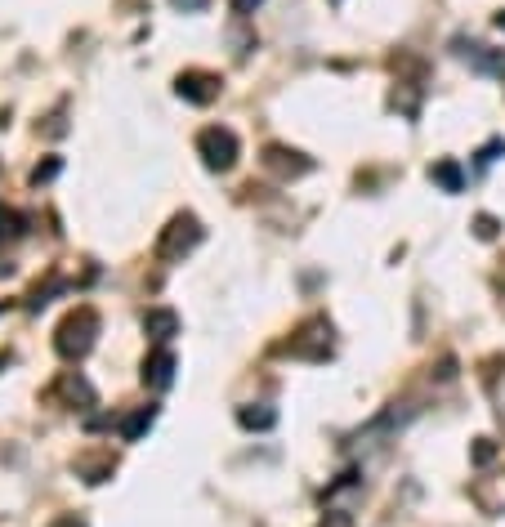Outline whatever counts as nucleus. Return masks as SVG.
<instances>
[{
	"label": "nucleus",
	"instance_id": "f257e3e1",
	"mask_svg": "<svg viewBox=\"0 0 505 527\" xmlns=\"http://www.w3.org/2000/svg\"><path fill=\"white\" fill-rule=\"evenodd\" d=\"M94 340H99V309L76 304L68 318L59 322V331H54V353L68 358V362H81L85 353L94 349Z\"/></svg>",
	"mask_w": 505,
	"mask_h": 527
},
{
	"label": "nucleus",
	"instance_id": "f03ea898",
	"mask_svg": "<svg viewBox=\"0 0 505 527\" xmlns=\"http://www.w3.org/2000/svg\"><path fill=\"white\" fill-rule=\"evenodd\" d=\"M202 237H206L202 219H197L193 210H184V215H175L166 228H161V237H157V260L161 264H179L184 255H193L197 246H202Z\"/></svg>",
	"mask_w": 505,
	"mask_h": 527
},
{
	"label": "nucleus",
	"instance_id": "7ed1b4c3",
	"mask_svg": "<svg viewBox=\"0 0 505 527\" xmlns=\"http://www.w3.org/2000/svg\"><path fill=\"white\" fill-rule=\"evenodd\" d=\"M197 157H202V166L211 175H228L237 166V157H242V143L228 126H206L197 134Z\"/></svg>",
	"mask_w": 505,
	"mask_h": 527
},
{
	"label": "nucleus",
	"instance_id": "20e7f679",
	"mask_svg": "<svg viewBox=\"0 0 505 527\" xmlns=\"http://www.w3.org/2000/svg\"><path fill=\"white\" fill-rule=\"evenodd\" d=\"M278 353H291V358H304V362H327L331 358V322L309 318L287 344H278Z\"/></svg>",
	"mask_w": 505,
	"mask_h": 527
},
{
	"label": "nucleus",
	"instance_id": "39448f33",
	"mask_svg": "<svg viewBox=\"0 0 505 527\" xmlns=\"http://www.w3.org/2000/svg\"><path fill=\"white\" fill-rule=\"evenodd\" d=\"M362 496V478L358 474H340L336 483L327 487V519L322 527H349L354 523V501Z\"/></svg>",
	"mask_w": 505,
	"mask_h": 527
},
{
	"label": "nucleus",
	"instance_id": "423d86ee",
	"mask_svg": "<svg viewBox=\"0 0 505 527\" xmlns=\"http://www.w3.org/2000/svg\"><path fill=\"white\" fill-rule=\"evenodd\" d=\"M219 90H224V81H219L215 72H202V67H188V72L175 76V94H179L184 103H197V108L215 103Z\"/></svg>",
	"mask_w": 505,
	"mask_h": 527
},
{
	"label": "nucleus",
	"instance_id": "0eeeda50",
	"mask_svg": "<svg viewBox=\"0 0 505 527\" xmlns=\"http://www.w3.org/2000/svg\"><path fill=\"white\" fill-rule=\"evenodd\" d=\"M260 161H264V170L278 179H300L313 170V157H304V152H295V148H282V143H269Z\"/></svg>",
	"mask_w": 505,
	"mask_h": 527
},
{
	"label": "nucleus",
	"instance_id": "6e6552de",
	"mask_svg": "<svg viewBox=\"0 0 505 527\" xmlns=\"http://www.w3.org/2000/svg\"><path fill=\"white\" fill-rule=\"evenodd\" d=\"M50 398H54V402H63V407H76V411H85V407H94V402H99L94 385L81 376V371H63V376L54 380Z\"/></svg>",
	"mask_w": 505,
	"mask_h": 527
},
{
	"label": "nucleus",
	"instance_id": "1a4fd4ad",
	"mask_svg": "<svg viewBox=\"0 0 505 527\" xmlns=\"http://www.w3.org/2000/svg\"><path fill=\"white\" fill-rule=\"evenodd\" d=\"M175 367H179L175 353H170L166 344H157V349L144 358V371H139V376H144V385L152 389V394H166V389L175 385Z\"/></svg>",
	"mask_w": 505,
	"mask_h": 527
},
{
	"label": "nucleus",
	"instance_id": "9d476101",
	"mask_svg": "<svg viewBox=\"0 0 505 527\" xmlns=\"http://www.w3.org/2000/svg\"><path fill=\"white\" fill-rule=\"evenodd\" d=\"M474 505H479L483 514H492V519H501L505 514V469H497V474H483L479 483L470 487Z\"/></svg>",
	"mask_w": 505,
	"mask_h": 527
},
{
	"label": "nucleus",
	"instance_id": "9b49d317",
	"mask_svg": "<svg viewBox=\"0 0 505 527\" xmlns=\"http://www.w3.org/2000/svg\"><path fill=\"white\" fill-rule=\"evenodd\" d=\"M144 335L152 344H166L179 335V313L175 309H148L144 313Z\"/></svg>",
	"mask_w": 505,
	"mask_h": 527
},
{
	"label": "nucleus",
	"instance_id": "f8f14e48",
	"mask_svg": "<svg viewBox=\"0 0 505 527\" xmlns=\"http://www.w3.org/2000/svg\"><path fill=\"white\" fill-rule=\"evenodd\" d=\"M237 425L251 429V434H269V429L278 425V411L264 407V402H242V407H237Z\"/></svg>",
	"mask_w": 505,
	"mask_h": 527
},
{
	"label": "nucleus",
	"instance_id": "ddd939ff",
	"mask_svg": "<svg viewBox=\"0 0 505 527\" xmlns=\"http://www.w3.org/2000/svg\"><path fill=\"white\" fill-rule=\"evenodd\" d=\"M430 179L443 193H465V170H461V161H452V157H443V161H434L430 166Z\"/></svg>",
	"mask_w": 505,
	"mask_h": 527
},
{
	"label": "nucleus",
	"instance_id": "4468645a",
	"mask_svg": "<svg viewBox=\"0 0 505 527\" xmlns=\"http://www.w3.org/2000/svg\"><path fill=\"white\" fill-rule=\"evenodd\" d=\"M152 420H157V407H152V402L148 407H135L126 420H121V438H126V443H139V438L152 429Z\"/></svg>",
	"mask_w": 505,
	"mask_h": 527
},
{
	"label": "nucleus",
	"instance_id": "2eb2a0df",
	"mask_svg": "<svg viewBox=\"0 0 505 527\" xmlns=\"http://www.w3.org/2000/svg\"><path fill=\"white\" fill-rule=\"evenodd\" d=\"M112 469H117V461H112L108 452H103L99 461H90V456H81V461H76V474H81V478H85V483H90V487L108 483V478H112Z\"/></svg>",
	"mask_w": 505,
	"mask_h": 527
},
{
	"label": "nucleus",
	"instance_id": "dca6fc26",
	"mask_svg": "<svg viewBox=\"0 0 505 527\" xmlns=\"http://www.w3.org/2000/svg\"><path fill=\"white\" fill-rule=\"evenodd\" d=\"M461 59L474 63L479 72H505V54H492L488 45H465L461 41Z\"/></svg>",
	"mask_w": 505,
	"mask_h": 527
},
{
	"label": "nucleus",
	"instance_id": "f3484780",
	"mask_svg": "<svg viewBox=\"0 0 505 527\" xmlns=\"http://www.w3.org/2000/svg\"><path fill=\"white\" fill-rule=\"evenodd\" d=\"M59 291H68V282H63V277H50V282H45V286H36V291L27 295V309H32V313H41L45 304H50Z\"/></svg>",
	"mask_w": 505,
	"mask_h": 527
},
{
	"label": "nucleus",
	"instance_id": "a211bd4d",
	"mask_svg": "<svg viewBox=\"0 0 505 527\" xmlns=\"http://www.w3.org/2000/svg\"><path fill=\"white\" fill-rule=\"evenodd\" d=\"M59 170H63V161H59V157H45L41 166H36L27 179H32V188H41V184H50V179H59Z\"/></svg>",
	"mask_w": 505,
	"mask_h": 527
},
{
	"label": "nucleus",
	"instance_id": "6ab92c4d",
	"mask_svg": "<svg viewBox=\"0 0 505 527\" xmlns=\"http://www.w3.org/2000/svg\"><path fill=\"white\" fill-rule=\"evenodd\" d=\"M470 461L474 465H492V461H497V443H492V438H474V447H470Z\"/></svg>",
	"mask_w": 505,
	"mask_h": 527
},
{
	"label": "nucleus",
	"instance_id": "aec40b11",
	"mask_svg": "<svg viewBox=\"0 0 505 527\" xmlns=\"http://www.w3.org/2000/svg\"><path fill=\"white\" fill-rule=\"evenodd\" d=\"M18 233H23V219H18L14 210H5V206H0V242H14Z\"/></svg>",
	"mask_w": 505,
	"mask_h": 527
},
{
	"label": "nucleus",
	"instance_id": "412c9836",
	"mask_svg": "<svg viewBox=\"0 0 505 527\" xmlns=\"http://www.w3.org/2000/svg\"><path fill=\"white\" fill-rule=\"evenodd\" d=\"M497 233H501V224L492 215H474V237H479V242H492Z\"/></svg>",
	"mask_w": 505,
	"mask_h": 527
},
{
	"label": "nucleus",
	"instance_id": "4be33fe9",
	"mask_svg": "<svg viewBox=\"0 0 505 527\" xmlns=\"http://www.w3.org/2000/svg\"><path fill=\"white\" fill-rule=\"evenodd\" d=\"M505 152V139H492V143H483L479 148V166H492V161H497Z\"/></svg>",
	"mask_w": 505,
	"mask_h": 527
},
{
	"label": "nucleus",
	"instance_id": "5701e85b",
	"mask_svg": "<svg viewBox=\"0 0 505 527\" xmlns=\"http://www.w3.org/2000/svg\"><path fill=\"white\" fill-rule=\"evenodd\" d=\"M170 5H175L179 14H197V9H206V0H170Z\"/></svg>",
	"mask_w": 505,
	"mask_h": 527
},
{
	"label": "nucleus",
	"instance_id": "b1692460",
	"mask_svg": "<svg viewBox=\"0 0 505 527\" xmlns=\"http://www.w3.org/2000/svg\"><path fill=\"white\" fill-rule=\"evenodd\" d=\"M260 5H264V0H233V9H237V14H255Z\"/></svg>",
	"mask_w": 505,
	"mask_h": 527
},
{
	"label": "nucleus",
	"instance_id": "393cba45",
	"mask_svg": "<svg viewBox=\"0 0 505 527\" xmlns=\"http://www.w3.org/2000/svg\"><path fill=\"white\" fill-rule=\"evenodd\" d=\"M50 527H85L81 519H76V514H63V519H54Z\"/></svg>",
	"mask_w": 505,
	"mask_h": 527
},
{
	"label": "nucleus",
	"instance_id": "a878e982",
	"mask_svg": "<svg viewBox=\"0 0 505 527\" xmlns=\"http://www.w3.org/2000/svg\"><path fill=\"white\" fill-rule=\"evenodd\" d=\"M9 362H14V353H0V371H5V367H9Z\"/></svg>",
	"mask_w": 505,
	"mask_h": 527
},
{
	"label": "nucleus",
	"instance_id": "bb28decb",
	"mask_svg": "<svg viewBox=\"0 0 505 527\" xmlns=\"http://www.w3.org/2000/svg\"><path fill=\"white\" fill-rule=\"evenodd\" d=\"M497 27H501V32H505V9H501V14H497Z\"/></svg>",
	"mask_w": 505,
	"mask_h": 527
},
{
	"label": "nucleus",
	"instance_id": "cd10ccee",
	"mask_svg": "<svg viewBox=\"0 0 505 527\" xmlns=\"http://www.w3.org/2000/svg\"><path fill=\"white\" fill-rule=\"evenodd\" d=\"M331 5H340V0H331Z\"/></svg>",
	"mask_w": 505,
	"mask_h": 527
},
{
	"label": "nucleus",
	"instance_id": "c85d7f7f",
	"mask_svg": "<svg viewBox=\"0 0 505 527\" xmlns=\"http://www.w3.org/2000/svg\"><path fill=\"white\" fill-rule=\"evenodd\" d=\"M0 313H5V304H0Z\"/></svg>",
	"mask_w": 505,
	"mask_h": 527
}]
</instances>
